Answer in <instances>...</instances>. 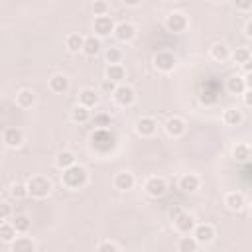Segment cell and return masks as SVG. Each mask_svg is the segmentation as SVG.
Wrapping results in <instances>:
<instances>
[{"mask_svg":"<svg viewBox=\"0 0 252 252\" xmlns=\"http://www.w3.org/2000/svg\"><path fill=\"white\" fill-rule=\"evenodd\" d=\"M87 179H89V173H87V169H85L83 165H79V163L71 165L69 169H65V171L61 173V183H63L67 189H81V187L87 183Z\"/></svg>","mask_w":252,"mask_h":252,"instance_id":"6da1fadb","label":"cell"},{"mask_svg":"<svg viewBox=\"0 0 252 252\" xmlns=\"http://www.w3.org/2000/svg\"><path fill=\"white\" fill-rule=\"evenodd\" d=\"M51 189H53V185H51V181H49L45 175H33V177H30V181H28V191H30V195L35 197V199L47 197V195L51 193Z\"/></svg>","mask_w":252,"mask_h":252,"instance_id":"7a4b0ae2","label":"cell"},{"mask_svg":"<svg viewBox=\"0 0 252 252\" xmlns=\"http://www.w3.org/2000/svg\"><path fill=\"white\" fill-rule=\"evenodd\" d=\"M171 217H173V224H175L177 232H181V234H193V230L197 226L193 215L183 213V211H175V213H171Z\"/></svg>","mask_w":252,"mask_h":252,"instance_id":"3957f363","label":"cell"},{"mask_svg":"<svg viewBox=\"0 0 252 252\" xmlns=\"http://www.w3.org/2000/svg\"><path fill=\"white\" fill-rule=\"evenodd\" d=\"M93 30H94L96 37H106V35L114 33L116 24H114V20L110 16H96L94 22H93Z\"/></svg>","mask_w":252,"mask_h":252,"instance_id":"277c9868","label":"cell"},{"mask_svg":"<svg viewBox=\"0 0 252 252\" xmlns=\"http://www.w3.org/2000/svg\"><path fill=\"white\" fill-rule=\"evenodd\" d=\"M175 65H177V59H175V55L169 53V51H158V53L154 55V67H156L158 71H161V73L173 71Z\"/></svg>","mask_w":252,"mask_h":252,"instance_id":"5b68a950","label":"cell"},{"mask_svg":"<svg viewBox=\"0 0 252 252\" xmlns=\"http://www.w3.org/2000/svg\"><path fill=\"white\" fill-rule=\"evenodd\" d=\"M144 189H146V193H148L150 197L158 199V197H163V195H165V191H167V183H165V179H163V177L152 175V177H148V179H146Z\"/></svg>","mask_w":252,"mask_h":252,"instance_id":"8992f818","label":"cell"},{"mask_svg":"<svg viewBox=\"0 0 252 252\" xmlns=\"http://www.w3.org/2000/svg\"><path fill=\"white\" fill-rule=\"evenodd\" d=\"M114 100H116V104H120V106H130V104H134V100H136V93H134V89L130 87V85H118L116 87V91H114Z\"/></svg>","mask_w":252,"mask_h":252,"instance_id":"52a82bcc","label":"cell"},{"mask_svg":"<svg viewBox=\"0 0 252 252\" xmlns=\"http://www.w3.org/2000/svg\"><path fill=\"white\" fill-rule=\"evenodd\" d=\"M187 24H189V20H187V16L181 14V12H171V14L165 18V28H167L169 32H173V33L185 32Z\"/></svg>","mask_w":252,"mask_h":252,"instance_id":"ba28073f","label":"cell"},{"mask_svg":"<svg viewBox=\"0 0 252 252\" xmlns=\"http://www.w3.org/2000/svg\"><path fill=\"white\" fill-rule=\"evenodd\" d=\"M163 128H165V134L171 136V138H179V136H183L185 130H187L185 120L179 118V116H171V118H167L165 124H163Z\"/></svg>","mask_w":252,"mask_h":252,"instance_id":"9c48e42d","label":"cell"},{"mask_svg":"<svg viewBox=\"0 0 252 252\" xmlns=\"http://www.w3.org/2000/svg\"><path fill=\"white\" fill-rule=\"evenodd\" d=\"M156 130H158V124H156V120L152 116H142V118L136 120V132H138V136L150 138V136L156 134Z\"/></svg>","mask_w":252,"mask_h":252,"instance_id":"30bf717a","label":"cell"},{"mask_svg":"<svg viewBox=\"0 0 252 252\" xmlns=\"http://www.w3.org/2000/svg\"><path fill=\"white\" fill-rule=\"evenodd\" d=\"M2 142H4L6 148H18V146H22V142H24V134H22L20 128H14V126L4 128V132H2Z\"/></svg>","mask_w":252,"mask_h":252,"instance_id":"8fae6325","label":"cell"},{"mask_svg":"<svg viewBox=\"0 0 252 252\" xmlns=\"http://www.w3.org/2000/svg\"><path fill=\"white\" fill-rule=\"evenodd\" d=\"M193 236H195V240H197L199 244H207V242H211V240L215 238V228H213L211 224H207V222L197 224L195 230H193Z\"/></svg>","mask_w":252,"mask_h":252,"instance_id":"7c38bea8","label":"cell"},{"mask_svg":"<svg viewBox=\"0 0 252 252\" xmlns=\"http://www.w3.org/2000/svg\"><path fill=\"white\" fill-rule=\"evenodd\" d=\"M114 35H116L120 41H130V39H134V35H136V26L130 24V22H120V24H116Z\"/></svg>","mask_w":252,"mask_h":252,"instance_id":"4fadbf2b","label":"cell"},{"mask_svg":"<svg viewBox=\"0 0 252 252\" xmlns=\"http://www.w3.org/2000/svg\"><path fill=\"white\" fill-rule=\"evenodd\" d=\"M226 91L230 94H244L246 93V83H244V77L240 75H230L226 79Z\"/></svg>","mask_w":252,"mask_h":252,"instance_id":"5bb4252c","label":"cell"},{"mask_svg":"<svg viewBox=\"0 0 252 252\" xmlns=\"http://www.w3.org/2000/svg\"><path fill=\"white\" fill-rule=\"evenodd\" d=\"M79 104H83L87 108L96 106L98 104V93L94 89H89V87L81 89V93H79Z\"/></svg>","mask_w":252,"mask_h":252,"instance_id":"9a60e30c","label":"cell"},{"mask_svg":"<svg viewBox=\"0 0 252 252\" xmlns=\"http://www.w3.org/2000/svg\"><path fill=\"white\" fill-rule=\"evenodd\" d=\"M134 173L130 171H118L114 175V187L120 189V191H126V189H132L134 187Z\"/></svg>","mask_w":252,"mask_h":252,"instance_id":"2e32d148","label":"cell"},{"mask_svg":"<svg viewBox=\"0 0 252 252\" xmlns=\"http://www.w3.org/2000/svg\"><path fill=\"white\" fill-rule=\"evenodd\" d=\"M199 185H201V181H199V177H197L195 173H183V175L179 177V189H183L185 193L197 191Z\"/></svg>","mask_w":252,"mask_h":252,"instance_id":"e0dca14e","label":"cell"},{"mask_svg":"<svg viewBox=\"0 0 252 252\" xmlns=\"http://www.w3.org/2000/svg\"><path fill=\"white\" fill-rule=\"evenodd\" d=\"M12 252H35V242L30 236H18L12 242Z\"/></svg>","mask_w":252,"mask_h":252,"instance_id":"ac0fdd59","label":"cell"},{"mask_svg":"<svg viewBox=\"0 0 252 252\" xmlns=\"http://www.w3.org/2000/svg\"><path fill=\"white\" fill-rule=\"evenodd\" d=\"M224 205L230 211H240L244 207V195L238 193V191H230V193L224 195Z\"/></svg>","mask_w":252,"mask_h":252,"instance_id":"d6986e66","label":"cell"},{"mask_svg":"<svg viewBox=\"0 0 252 252\" xmlns=\"http://www.w3.org/2000/svg\"><path fill=\"white\" fill-rule=\"evenodd\" d=\"M83 45H85V37L81 33H69L65 37V47L71 51V53H79L83 51Z\"/></svg>","mask_w":252,"mask_h":252,"instance_id":"ffe728a7","label":"cell"},{"mask_svg":"<svg viewBox=\"0 0 252 252\" xmlns=\"http://www.w3.org/2000/svg\"><path fill=\"white\" fill-rule=\"evenodd\" d=\"M49 89H51L53 93H57V94H63V93H67V89H69V79H67L65 75H53V77L49 79Z\"/></svg>","mask_w":252,"mask_h":252,"instance_id":"44dd1931","label":"cell"},{"mask_svg":"<svg viewBox=\"0 0 252 252\" xmlns=\"http://www.w3.org/2000/svg\"><path fill=\"white\" fill-rule=\"evenodd\" d=\"M33 102H35V93H33V91H30V89L18 91V94H16V104H18L20 108H30Z\"/></svg>","mask_w":252,"mask_h":252,"instance_id":"7402d4cb","label":"cell"},{"mask_svg":"<svg viewBox=\"0 0 252 252\" xmlns=\"http://www.w3.org/2000/svg\"><path fill=\"white\" fill-rule=\"evenodd\" d=\"M55 165L59 167V169H69L71 165H75V154L73 152H69V150H63V152H59L57 154V158H55Z\"/></svg>","mask_w":252,"mask_h":252,"instance_id":"603a6c76","label":"cell"},{"mask_svg":"<svg viewBox=\"0 0 252 252\" xmlns=\"http://www.w3.org/2000/svg\"><path fill=\"white\" fill-rule=\"evenodd\" d=\"M89 118H91V108H87V106H83V104H75V106L71 108V120H73V122L83 124V122H87Z\"/></svg>","mask_w":252,"mask_h":252,"instance_id":"cb8c5ba5","label":"cell"},{"mask_svg":"<svg viewBox=\"0 0 252 252\" xmlns=\"http://www.w3.org/2000/svg\"><path fill=\"white\" fill-rule=\"evenodd\" d=\"M211 57L215 59V61H226L228 57H230V51H228V47L224 45V43H220V41H217V43H213L211 45Z\"/></svg>","mask_w":252,"mask_h":252,"instance_id":"d4e9b609","label":"cell"},{"mask_svg":"<svg viewBox=\"0 0 252 252\" xmlns=\"http://www.w3.org/2000/svg\"><path fill=\"white\" fill-rule=\"evenodd\" d=\"M199 248V242L195 240V236L191 234H183L181 238H179V242H177V250L179 252H195Z\"/></svg>","mask_w":252,"mask_h":252,"instance_id":"484cf974","label":"cell"},{"mask_svg":"<svg viewBox=\"0 0 252 252\" xmlns=\"http://www.w3.org/2000/svg\"><path fill=\"white\" fill-rule=\"evenodd\" d=\"M98 49H100V37L87 35V37H85V45H83V53L89 55V57H93V55L98 53Z\"/></svg>","mask_w":252,"mask_h":252,"instance_id":"4316f807","label":"cell"},{"mask_svg":"<svg viewBox=\"0 0 252 252\" xmlns=\"http://www.w3.org/2000/svg\"><path fill=\"white\" fill-rule=\"evenodd\" d=\"M222 122L226 126H238L242 122V112L238 108H226L222 112Z\"/></svg>","mask_w":252,"mask_h":252,"instance_id":"83f0119b","label":"cell"},{"mask_svg":"<svg viewBox=\"0 0 252 252\" xmlns=\"http://www.w3.org/2000/svg\"><path fill=\"white\" fill-rule=\"evenodd\" d=\"M230 59H232L234 63H238V65H244V63H248V61H252V53H250L248 47H236V49L230 53Z\"/></svg>","mask_w":252,"mask_h":252,"instance_id":"f1b7e54d","label":"cell"},{"mask_svg":"<svg viewBox=\"0 0 252 252\" xmlns=\"http://www.w3.org/2000/svg\"><path fill=\"white\" fill-rule=\"evenodd\" d=\"M124 75H126V71H124V67H122L120 63L106 67V79L112 81V83H120V81L124 79Z\"/></svg>","mask_w":252,"mask_h":252,"instance_id":"f546056e","label":"cell"},{"mask_svg":"<svg viewBox=\"0 0 252 252\" xmlns=\"http://www.w3.org/2000/svg\"><path fill=\"white\" fill-rule=\"evenodd\" d=\"M0 238H2V242H6V244H12V242L16 240V228H14L12 222H8V220L2 222V226H0Z\"/></svg>","mask_w":252,"mask_h":252,"instance_id":"4dcf8cb0","label":"cell"},{"mask_svg":"<svg viewBox=\"0 0 252 252\" xmlns=\"http://www.w3.org/2000/svg\"><path fill=\"white\" fill-rule=\"evenodd\" d=\"M232 156L236 161H246V159H250V148L246 144H236L232 148Z\"/></svg>","mask_w":252,"mask_h":252,"instance_id":"1f68e13d","label":"cell"},{"mask_svg":"<svg viewBox=\"0 0 252 252\" xmlns=\"http://www.w3.org/2000/svg\"><path fill=\"white\" fill-rule=\"evenodd\" d=\"M8 193H10L14 199H24V197L30 195V191H28V183H12Z\"/></svg>","mask_w":252,"mask_h":252,"instance_id":"d6a6232c","label":"cell"},{"mask_svg":"<svg viewBox=\"0 0 252 252\" xmlns=\"http://www.w3.org/2000/svg\"><path fill=\"white\" fill-rule=\"evenodd\" d=\"M12 224H14L16 232H28L32 222H30V219H28L26 215H16V217H14V220H12Z\"/></svg>","mask_w":252,"mask_h":252,"instance_id":"836d02e7","label":"cell"},{"mask_svg":"<svg viewBox=\"0 0 252 252\" xmlns=\"http://www.w3.org/2000/svg\"><path fill=\"white\" fill-rule=\"evenodd\" d=\"M104 57H106L108 65H116V63L122 61V51H120L118 47H108L106 53H104Z\"/></svg>","mask_w":252,"mask_h":252,"instance_id":"e575fe53","label":"cell"},{"mask_svg":"<svg viewBox=\"0 0 252 252\" xmlns=\"http://www.w3.org/2000/svg\"><path fill=\"white\" fill-rule=\"evenodd\" d=\"M108 10H110V6H108V2H104V0H96V2L93 4L94 16H108Z\"/></svg>","mask_w":252,"mask_h":252,"instance_id":"d590c367","label":"cell"},{"mask_svg":"<svg viewBox=\"0 0 252 252\" xmlns=\"http://www.w3.org/2000/svg\"><path fill=\"white\" fill-rule=\"evenodd\" d=\"M96 252H118V246L114 242H110V240H104V242H100L96 246Z\"/></svg>","mask_w":252,"mask_h":252,"instance_id":"8d00e7d4","label":"cell"},{"mask_svg":"<svg viewBox=\"0 0 252 252\" xmlns=\"http://www.w3.org/2000/svg\"><path fill=\"white\" fill-rule=\"evenodd\" d=\"M116 87H118V85H116V83H112V81H108V79H104V81L100 83V89H102L104 93H112V94H114Z\"/></svg>","mask_w":252,"mask_h":252,"instance_id":"74e56055","label":"cell"},{"mask_svg":"<svg viewBox=\"0 0 252 252\" xmlns=\"http://www.w3.org/2000/svg\"><path fill=\"white\" fill-rule=\"evenodd\" d=\"M10 213H12V207H10V203H2V211H0V219L2 220H8V217H10Z\"/></svg>","mask_w":252,"mask_h":252,"instance_id":"f35d334b","label":"cell"},{"mask_svg":"<svg viewBox=\"0 0 252 252\" xmlns=\"http://www.w3.org/2000/svg\"><path fill=\"white\" fill-rule=\"evenodd\" d=\"M242 100H244V104H246V106H250V108H252V91H248V89H246V93L242 94Z\"/></svg>","mask_w":252,"mask_h":252,"instance_id":"ab89813d","label":"cell"},{"mask_svg":"<svg viewBox=\"0 0 252 252\" xmlns=\"http://www.w3.org/2000/svg\"><path fill=\"white\" fill-rule=\"evenodd\" d=\"M236 8L238 10H250L252 8V2L248 0V2H236Z\"/></svg>","mask_w":252,"mask_h":252,"instance_id":"60d3db41","label":"cell"},{"mask_svg":"<svg viewBox=\"0 0 252 252\" xmlns=\"http://www.w3.org/2000/svg\"><path fill=\"white\" fill-rule=\"evenodd\" d=\"M244 33H246V37H250V39H252V20H248V22H246V26H244Z\"/></svg>","mask_w":252,"mask_h":252,"instance_id":"b9f144b4","label":"cell"},{"mask_svg":"<svg viewBox=\"0 0 252 252\" xmlns=\"http://www.w3.org/2000/svg\"><path fill=\"white\" fill-rule=\"evenodd\" d=\"M244 83H246V89L252 91V73H248V75L244 77Z\"/></svg>","mask_w":252,"mask_h":252,"instance_id":"7bdbcfd3","label":"cell"},{"mask_svg":"<svg viewBox=\"0 0 252 252\" xmlns=\"http://www.w3.org/2000/svg\"><path fill=\"white\" fill-rule=\"evenodd\" d=\"M122 4H126V6H138L140 0H122Z\"/></svg>","mask_w":252,"mask_h":252,"instance_id":"ee69618b","label":"cell"},{"mask_svg":"<svg viewBox=\"0 0 252 252\" xmlns=\"http://www.w3.org/2000/svg\"><path fill=\"white\" fill-rule=\"evenodd\" d=\"M242 69L246 71V75H248V73H252V61H248V63H244V65H242Z\"/></svg>","mask_w":252,"mask_h":252,"instance_id":"f6af8a7d","label":"cell"},{"mask_svg":"<svg viewBox=\"0 0 252 252\" xmlns=\"http://www.w3.org/2000/svg\"><path fill=\"white\" fill-rule=\"evenodd\" d=\"M195 252H205V250H201V248H197V250H195Z\"/></svg>","mask_w":252,"mask_h":252,"instance_id":"bcb514c9","label":"cell"},{"mask_svg":"<svg viewBox=\"0 0 252 252\" xmlns=\"http://www.w3.org/2000/svg\"><path fill=\"white\" fill-rule=\"evenodd\" d=\"M250 159H252V148H250Z\"/></svg>","mask_w":252,"mask_h":252,"instance_id":"7dc6e473","label":"cell"},{"mask_svg":"<svg viewBox=\"0 0 252 252\" xmlns=\"http://www.w3.org/2000/svg\"><path fill=\"white\" fill-rule=\"evenodd\" d=\"M250 217H252V207H250Z\"/></svg>","mask_w":252,"mask_h":252,"instance_id":"c3c4849f","label":"cell"}]
</instances>
